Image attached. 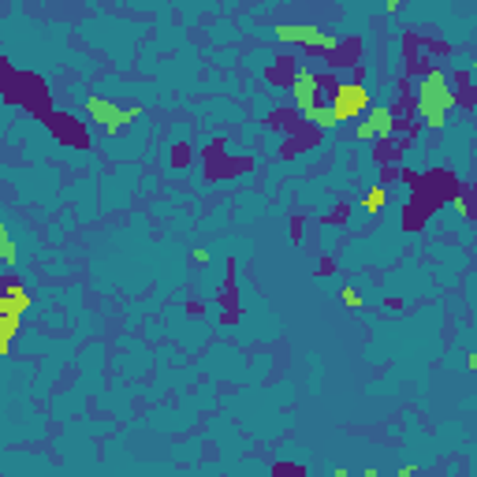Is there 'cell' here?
<instances>
[{"label":"cell","instance_id":"obj_12","mask_svg":"<svg viewBox=\"0 0 477 477\" xmlns=\"http://www.w3.org/2000/svg\"><path fill=\"white\" fill-rule=\"evenodd\" d=\"M0 336L12 343V339L19 336V317H0Z\"/></svg>","mask_w":477,"mask_h":477},{"label":"cell","instance_id":"obj_11","mask_svg":"<svg viewBox=\"0 0 477 477\" xmlns=\"http://www.w3.org/2000/svg\"><path fill=\"white\" fill-rule=\"evenodd\" d=\"M339 298H343V306H347V309H362V295H358V287H351V283H347V287L339 291Z\"/></svg>","mask_w":477,"mask_h":477},{"label":"cell","instance_id":"obj_5","mask_svg":"<svg viewBox=\"0 0 477 477\" xmlns=\"http://www.w3.org/2000/svg\"><path fill=\"white\" fill-rule=\"evenodd\" d=\"M317 90H321V79L309 68H298L295 79H291V97H295V105L302 112H309V108L317 105Z\"/></svg>","mask_w":477,"mask_h":477},{"label":"cell","instance_id":"obj_9","mask_svg":"<svg viewBox=\"0 0 477 477\" xmlns=\"http://www.w3.org/2000/svg\"><path fill=\"white\" fill-rule=\"evenodd\" d=\"M306 119L317 127V131H332V127L339 123V119H336V112H332V108H328V105H314V108H309V112H306Z\"/></svg>","mask_w":477,"mask_h":477},{"label":"cell","instance_id":"obj_2","mask_svg":"<svg viewBox=\"0 0 477 477\" xmlns=\"http://www.w3.org/2000/svg\"><path fill=\"white\" fill-rule=\"evenodd\" d=\"M82 108H86L90 119H94V123H97L105 134H119L127 123H134V119L142 116V105L119 108V105H112L108 97H86V101H82Z\"/></svg>","mask_w":477,"mask_h":477},{"label":"cell","instance_id":"obj_8","mask_svg":"<svg viewBox=\"0 0 477 477\" xmlns=\"http://www.w3.org/2000/svg\"><path fill=\"white\" fill-rule=\"evenodd\" d=\"M0 261L12 269V265H19V243L12 238V232H8V224L0 220Z\"/></svg>","mask_w":477,"mask_h":477},{"label":"cell","instance_id":"obj_6","mask_svg":"<svg viewBox=\"0 0 477 477\" xmlns=\"http://www.w3.org/2000/svg\"><path fill=\"white\" fill-rule=\"evenodd\" d=\"M396 131V116L392 108H369L365 119L358 123V139H388Z\"/></svg>","mask_w":477,"mask_h":477},{"label":"cell","instance_id":"obj_16","mask_svg":"<svg viewBox=\"0 0 477 477\" xmlns=\"http://www.w3.org/2000/svg\"><path fill=\"white\" fill-rule=\"evenodd\" d=\"M410 477H414V474H410Z\"/></svg>","mask_w":477,"mask_h":477},{"label":"cell","instance_id":"obj_3","mask_svg":"<svg viewBox=\"0 0 477 477\" xmlns=\"http://www.w3.org/2000/svg\"><path fill=\"white\" fill-rule=\"evenodd\" d=\"M276 38L283 45H309V49H321V52H332L339 38L328 30H317V26H302V23H280L276 26Z\"/></svg>","mask_w":477,"mask_h":477},{"label":"cell","instance_id":"obj_14","mask_svg":"<svg viewBox=\"0 0 477 477\" xmlns=\"http://www.w3.org/2000/svg\"><path fill=\"white\" fill-rule=\"evenodd\" d=\"M8 351H12V343H8L4 336H0V358H8Z\"/></svg>","mask_w":477,"mask_h":477},{"label":"cell","instance_id":"obj_10","mask_svg":"<svg viewBox=\"0 0 477 477\" xmlns=\"http://www.w3.org/2000/svg\"><path fill=\"white\" fill-rule=\"evenodd\" d=\"M384 201H388V190H384L380 183H377V187H369V190H365L362 209H365V213H380V209H384Z\"/></svg>","mask_w":477,"mask_h":477},{"label":"cell","instance_id":"obj_15","mask_svg":"<svg viewBox=\"0 0 477 477\" xmlns=\"http://www.w3.org/2000/svg\"><path fill=\"white\" fill-rule=\"evenodd\" d=\"M336 477H351V474H347V470H336Z\"/></svg>","mask_w":477,"mask_h":477},{"label":"cell","instance_id":"obj_13","mask_svg":"<svg viewBox=\"0 0 477 477\" xmlns=\"http://www.w3.org/2000/svg\"><path fill=\"white\" fill-rule=\"evenodd\" d=\"M190 258H194L198 265H205V261H209V250H201V246H194V254H190Z\"/></svg>","mask_w":477,"mask_h":477},{"label":"cell","instance_id":"obj_7","mask_svg":"<svg viewBox=\"0 0 477 477\" xmlns=\"http://www.w3.org/2000/svg\"><path fill=\"white\" fill-rule=\"evenodd\" d=\"M26 309H30V291L12 280L4 291H0V317H23Z\"/></svg>","mask_w":477,"mask_h":477},{"label":"cell","instance_id":"obj_4","mask_svg":"<svg viewBox=\"0 0 477 477\" xmlns=\"http://www.w3.org/2000/svg\"><path fill=\"white\" fill-rule=\"evenodd\" d=\"M328 108L336 112V119H358V116L369 112V90H365L362 82H343V86H336Z\"/></svg>","mask_w":477,"mask_h":477},{"label":"cell","instance_id":"obj_1","mask_svg":"<svg viewBox=\"0 0 477 477\" xmlns=\"http://www.w3.org/2000/svg\"><path fill=\"white\" fill-rule=\"evenodd\" d=\"M451 108H455V90H447V75L440 68H429L425 79L418 82V112L425 119V127L440 131Z\"/></svg>","mask_w":477,"mask_h":477}]
</instances>
